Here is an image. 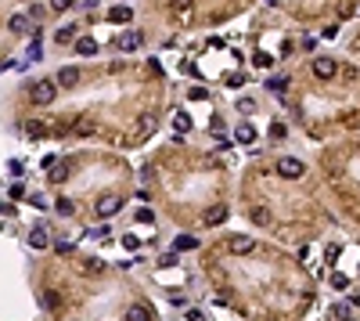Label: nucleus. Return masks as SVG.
<instances>
[{"label": "nucleus", "mask_w": 360, "mask_h": 321, "mask_svg": "<svg viewBox=\"0 0 360 321\" xmlns=\"http://www.w3.org/2000/svg\"><path fill=\"white\" fill-rule=\"evenodd\" d=\"M187 98H191V101H205L209 94H205V87H191V90H187Z\"/></svg>", "instance_id": "b1692460"}, {"label": "nucleus", "mask_w": 360, "mask_h": 321, "mask_svg": "<svg viewBox=\"0 0 360 321\" xmlns=\"http://www.w3.org/2000/svg\"><path fill=\"white\" fill-rule=\"evenodd\" d=\"M29 246H33V249H47V246H51V235H47V231H43V227L36 224L33 231H29Z\"/></svg>", "instance_id": "9d476101"}, {"label": "nucleus", "mask_w": 360, "mask_h": 321, "mask_svg": "<svg viewBox=\"0 0 360 321\" xmlns=\"http://www.w3.org/2000/svg\"><path fill=\"white\" fill-rule=\"evenodd\" d=\"M173 249H177V253H191V249H198V238L187 235V231H180V235L173 238Z\"/></svg>", "instance_id": "0eeeda50"}, {"label": "nucleus", "mask_w": 360, "mask_h": 321, "mask_svg": "<svg viewBox=\"0 0 360 321\" xmlns=\"http://www.w3.org/2000/svg\"><path fill=\"white\" fill-rule=\"evenodd\" d=\"M299 47H303V51H313V47H317V40H313V36H303V43H299Z\"/></svg>", "instance_id": "473e14b6"}, {"label": "nucleus", "mask_w": 360, "mask_h": 321, "mask_svg": "<svg viewBox=\"0 0 360 321\" xmlns=\"http://www.w3.org/2000/svg\"><path fill=\"white\" fill-rule=\"evenodd\" d=\"M277 173L284 180H299V177H303V162H299L295 156H281L277 159Z\"/></svg>", "instance_id": "f03ea898"}, {"label": "nucleus", "mask_w": 360, "mask_h": 321, "mask_svg": "<svg viewBox=\"0 0 360 321\" xmlns=\"http://www.w3.org/2000/svg\"><path fill=\"white\" fill-rule=\"evenodd\" d=\"M123 321H152V311L144 307V303H130L126 307V318Z\"/></svg>", "instance_id": "6e6552de"}, {"label": "nucleus", "mask_w": 360, "mask_h": 321, "mask_svg": "<svg viewBox=\"0 0 360 321\" xmlns=\"http://www.w3.org/2000/svg\"><path fill=\"white\" fill-rule=\"evenodd\" d=\"M51 7H54V11H69L72 0H51Z\"/></svg>", "instance_id": "c85d7f7f"}, {"label": "nucleus", "mask_w": 360, "mask_h": 321, "mask_svg": "<svg viewBox=\"0 0 360 321\" xmlns=\"http://www.w3.org/2000/svg\"><path fill=\"white\" fill-rule=\"evenodd\" d=\"M159 264H162V267H173V264H177V249H173V253H166V256L159 260Z\"/></svg>", "instance_id": "7c9ffc66"}, {"label": "nucleus", "mask_w": 360, "mask_h": 321, "mask_svg": "<svg viewBox=\"0 0 360 321\" xmlns=\"http://www.w3.org/2000/svg\"><path fill=\"white\" fill-rule=\"evenodd\" d=\"M141 43H144V36L137 33V29H130L126 36H119V51H137Z\"/></svg>", "instance_id": "1a4fd4ad"}, {"label": "nucleus", "mask_w": 360, "mask_h": 321, "mask_svg": "<svg viewBox=\"0 0 360 321\" xmlns=\"http://www.w3.org/2000/svg\"><path fill=\"white\" fill-rule=\"evenodd\" d=\"M152 130H155V116H141V123H137V134H141V137H148Z\"/></svg>", "instance_id": "a211bd4d"}, {"label": "nucleus", "mask_w": 360, "mask_h": 321, "mask_svg": "<svg viewBox=\"0 0 360 321\" xmlns=\"http://www.w3.org/2000/svg\"><path fill=\"white\" fill-rule=\"evenodd\" d=\"M252 62H256V65H260V69H267V65H270V54H263V51H260V54H256V58H252Z\"/></svg>", "instance_id": "2f4dec72"}, {"label": "nucleus", "mask_w": 360, "mask_h": 321, "mask_svg": "<svg viewBox=\"0 0 360 321\" xmlns=\"http://www.w3.org/2000/svg\"><path fill=\"white\" fill-rule=\"evenodd\" d=\"M11 33H29V18H25V14H11Z\"/></svg>", "instance_id": "2eb2a0df"}, {"label": "nucleus", "mask_w": 360, "mask_h": 321, "mask_svg": "<svg viewBox=\"0 0 360 321\" xmlns=\"http://www.w3.org/2000/svg\"><path fill=\"white\" fill-rule=\"evenodd\" d=\"M202 220H205L209 227H216V224H223V220H227V206H209Z\"/></svg>", "instance_id": "9b49d317"}, {"label": "nucleus", "mask_w": 360, "mask_h": 321, "mask_svg": "<svg viewBox=\"0 0 360 321\" xmlns=\"http://www.w3.org/2000/svg\"><path fill=\"white\" fill-rule=\"evenodd\" d=\"M43 307H47V311H62V293L47 289V293H43Z\"/></svg>", "instance_id": "4468645a"}, {"label": "nucleus", "mask_w": 360, "mask_h": 321, "mask_svg": "<svg viewBox=\"0 0 360 321\" xmlns=\"http://www.w3.org/2000/svg\"><path fill=\"white\" fill-rule=\"evenodd\" d=\"M51 180H54V184H58V180H65V166H54V170H51Z\"/></svg>", "instance_id": "c756f323"}, {"label": "nucleus", "mask_w": 360, "mask_h": 321, "mask_svg": "<svg viewBox=\"0 0 360 321\" xmlns=\"http://www.w3.org/2000/svg\"><path fill=\"white\" fill-rule=\"evenodd\" d=\"M25 134H29V137H40V134H47V127L36 123V119H29V123H25Z\"/></svg>", "instance_id": "412c9836"}, {"label": "nucleus", "mask_w": 360, "mask_h": 321, "mask_svg": "<svg viewBox=\"0 0 360 321\" xmlns=\"http://www.w3.org/2000/svg\"><path fill=\"white\" fill-rule=\"evenodd\" d=\"M332 285H335V289H346L350 282H346V278H342V274H332Z\"/></svg>", "instance_id": "72a5a7b5"}, {"label": "nucleus", "mask_w": 360, "mask_h": 321, "mask_svg": "<svg viewBox=\"0 0 360 321\" xmlns=\"http://www.w3.org/2000/svg\"><path fill=\"white\" fill-rule=\"evenodd\" d=\"M54 209L62 213V217H69V213H76V206H72V198H58V202H54Z\"/></svg>", "instance_id": "aec40b11"}, {"label": "nucleus", "mask_w": 360, "mask_h": 321, "mask_svg": "<svg viewBox=\"0 0 360 321\" xmlns=\"http://www.w3.org/2000/svg\"><path fill=\"white\" fill-rule=\"evenodd\" d=\"M242 83H245L242 72H231V76H227V87H242Z\"/></svg>", "instance_id": "bb28decb"}, {"label": "nucleus", "mask_w": 360, "mask_h": 321, "mask_svg": "<svg viewBox=\"0 0 360 321\" xmlns=\"http://www.w3.org/2000/svg\"><path fill=\"white\" fill-rule=\"evenodd\" d=\"M173 11H191V0H170Z\"/></svg>", "instance_id": "cd10ccee"}, {"label": "nucleus", "mask_w": 360, "mask_h": 321, "mask_svg": "<svg viewBox=\"0 0 360 321\" xmlns=\"http://www.w3.org/2000/svg\"><path fill=\"white\" fill-rule=\"evenodd\" d=\"M227 249H231L234 256H249L252 249H256V242H252V238H245V235H234V238L227 242Z\"/></svg>", "instance_id": "39448f33"}, {"label": "nucleus", "mask_w": 360, "mask_h": 321, "mask_svg": "<svg viewBox=\"0 0 360 321\" xmlns=\"http://www.w3.org/2000/svg\"><path fill=\"white\" fill-rule=\"evenodd\" d=\"M54 40H58V43H72V40H76V25H62Z\"/></svg>", "instance_id": "f3484780"}, {"label": "nucleus", "mask_w": 360, "mask_h": 321, "mask_svg": "<svg viewBox=\"0 0 360 321\" xmlns=\"http://www.w3.org/2000/svg\"><path fill=\"white\" fill-rule=\"evenodd\" d=\"M173 127H177V134H187V130H191V116H187V112H177V116H173Z\"/></svg>", "instance_id": "dca6fc26"}, {"label": "nucleus", "mask_w": 360, "mask_h": 321, "mask_svg": "<svg viewBox=\"0 0 360 321\" xmlns=\"http://www.w3.org/2000/svg\"><path fill=\"white\" fill-rule=\"evenodd\" d=\"M288 87V80H284V76H274V80H267V90H284Z\"/></svg>", "instance_id": "5701e85b"}, {"label": "nucleus", "mask_w": 360, "mask_h": 321, "mask_svg": "<svg viewBox=\"0 0 360 321\" xmlns=\"http://www.w3.org/2000/svg\"><path fill=\"white\" fill-rule=\"evenodd\" d=\"M11 198H25V188L22 184H11Z\"/></svg>", "instance_id": "f704fd0d"}, {"label": "nucleus", "mask_w": 360, "mask_h": 321, "mask_svg": "<svg viewBox=\"0 0 360 321\" xmlns=\"http://www.w3.org/2000/svg\"><path fill=\"white\" fill-rule=\"evenodd\" d=\"M252 220H256L260 227H267V224H270V213H267L263 206H256V209H252Z\"/></svg>", "instance_id": "4be33fe9"}, {"label": "nucleus", "mask_w": 360, "mask_h": 321, "mask_svg": "<svg viewBox=\"0 0 360 321\" xmlns=\"http://www.w3.org/2000/svg\"><path fill=\"white\" fill-rule=\"evenodd\" d=\"M238 141H242V145H252V141H256V130H252V127H238Z\"/></svg>", "instance_id": "6ab92c4d"}, {"label": "nucleus", "mask_w": 360, "mask_h": 321, "mask_svg": "<svg viewBox=\"0 0 360 321\" xmlns=\"http://www.w3.org/2000/svg\"><path fill=\"white\" fill-rule=\"evenodd\" d=\"M137 220H141V224H152V220H155V213L144 206V209H137Z\"/></svg>", "instance_id": "a878e982"}, {"label": "nucleus", "mask_w": 360, "mask_h": 321, "mask_svg": "<svg viewBox=\"0 0 360 321\" xmlns=\"http://www.w3.org/2000/svg\"><path fill=\"white\" fill-rule=\"evenodd\" d=\"M130 14H133V11H130L126 4H119V7H112V11H108V22H115V25H123V22H130Z\"/></svg>", "instance_id": "f8f14e48"}, {"label": "nucleus", "mask_w": 360, "mask_h": 321, "mask_svg": "<svg viewBox=\"0 0 360 321\" xmlns=\"http://www.w3.org/2000/svg\"><path fill=\"white\" fill-rule=\"evenodd\" d=\"M94 209H97V217H101V220H108V217H115V213L123 209V198H119V195H101Z\"/></svg>", "instance_id": "7ed1b4c3"}, {"label": "nucleus", "mask_w": 360, "mask_h": 321, "mask_svg": "<svg viewBox=\"0 0 360 321\" xmlns=\"http://www.w3.org/2000/svg\"><path fill=\"white\" fill-rule=\"evenodd\" d=\"M76 51H80L83 58H94V54H97V40H90V36L76 40Z\"/></svg>", "instance_id": "ddd939ff"}, {"label": "nucleus", "mask_w": 360, "mask_h": 321, "mask_svg": "<svg viewBox=\"0 0 360 321\" xmlns=\"http://www.w3.org/2000/svg\"><path fill=\"white\" fill-rule=\"evenodd\" d=\"M54 94H58V83L54 80H36L33 87H29V101H33V105H51Z\"/></svg>", "instance_id": "f257e3e1"}, {"label": "nucleus", "mask_w": 360, "mask_h": 321, "mask_svg": "<svg viewBox=\"0 0 360 321\" xmlns=\"http://www.w3.org/2000/svg\"><path fill=\"white\" fill-rule=\"evenodd\" d=\"M335 72H339V65L332 58H313V76L317 80H335Z\"/></svg>", "instance_id": "20e7f679"}, {"label": "nucleus", "mask_w": 360, "mask_h": 321, "mask_svg": "<svg viewBox=\"0 0 360 321\" xmlns=\"http://www.w3.org/2000/svg\"><path fill=\"white\" fill-rule=\"evenodd\" d=\"M58 87H76L80 83V69H72V65H65V69H58V80H54Z\"/></svg>", "instance_id": "423d86ee"}, {"label": "nucleus", "mask_w": 360, "mask_h": 321, "mask_svg": "<svg viewBox=\"0 0 360 321\" xmlns=\"http://www.w3.org/2000/svg\"><path fill=\"white\" fill-rule=\"evenodd\" d=\"M123 246H126V249L133 253V249H137V246H141V238H137V235H130V231H126V235H123Z\"/></svg>", "instance_id": "393cba45"}]
</instances>
